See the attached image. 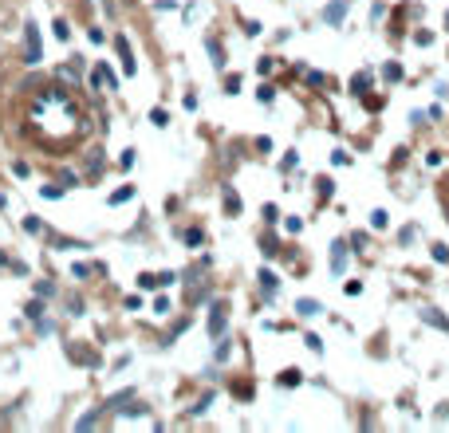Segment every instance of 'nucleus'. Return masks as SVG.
<instances>
[{
	"label": "nucleus",
	"mask_w": 449,
	"mask_h": 433,
	"mask_svg": "<svg viewBox=\"0 0 449 433\" xmlns=\"http://www.w3.org/2000/svg\"><path fill=\"white\" fill-rule=\"evenodd\" d=\"M24 60L40 63V36H36V24H28V36H24Z\"/></svg>",
	"instance_id": "1"
},
{
	"label": "nucleus",
	"mask_w": 449,
	"mask_h": 433,
	"mask_svg": "<svg viewBox=\"0 0 449 433\" xmlns=\"http://www.w3.org/2000/svg\"><path fill=\"white\" fill-rule=\"evenodd\" d=\"M115 47H119V55H122V67H126V75H134V55H130V44H126V40H115Z\"/></svg>",
	"instance_id": "2"
},
{
	"label": "nucleus",
	"mask_w": 449,
	"mask_h": 433,
	"mask_svg": "<svg viewBox=\"0 0 449 433\" xmlns=\"http://www.w3.org/2000/svg\"><path fill=\"white\" fill-rule=\"evenodd\" d=\"M225 311H229V307H213V315H209V327H213V335H225Z\"/></svg>",
	"instance_id": "3"
},
{
	"label": "nucleus",
	"mask_w": 449,
	"mask_h": 433,
	"mask_svg": "<svg viewBox=\"0 0 449 433\" xmlns=\"http://www.w3.org/2000/svg\"><path fill=\"white\" fill-rule=\"evenodd\" d=\"M422 319H426V323H434V327H441V331H449L445 315H441V311H434V307H426V311H422Z\"/></svg>",
	"instance_id": "4"
},
{
	"label": "nucleus",
	"mask_w": 449,
	"mask_h": 433,
	"mask_svg": "<svg viewBox=\"0 0 449 433\" xmlns=\"http://www.w3.org/2000/svg\"><path fill=\"white\" fill-rule=\"evenodd\" d=\"M343 12H347V4H343V0H335V4L327 8V20H331V24H339V20H343Z\"/></svg>",
	"instance_id": "5"
},
{
	"label": "nucleus",
	"mask_w": 449,
	"mask_h": 433,
	"mask_svg": "<svg viewBox=\"0 0 449 433\" xmlns=\"http://www.w3.org/2000/svg\"><path fill=\"white\" fill-rule=\"evenodd\" d=\"M95 75H99V79H103V83H110V87H115V83H119V79H115V71H110V67H106V63H99V67H95Z\"/></svg>",
	"instance_id": "6"
},
{
	"label": "nucleus",
	"mask_w": 449,
	"mask_h": 433,
	"mask_svg": "<svg viewBox=\"0 0 449 433\" xmlns=\"http://www.w3.org/2000/svg\"><path fill=\"white\" fill-rule=\"evenodd\" d=\"M181 240H185V244H189V248H197V244H201V228H189V233H181Z\"/></svg>",
	"instance_id": "7"
},
{
	"label": "nucleus",
	"mask_w": 449,
	"mask_h": 433,
	"mask_svg": "<svg viewBox=\"0 0 449 433\" xmlns=\"http://www.w3.org/2000/svg\"><path fill=\"white\" fill-rule=\"evenodd\" d=\"M130 197H134V189H130V185H126V189H119V193L110 197V205H122V201H130Z\"/></svg>",
	"instance_id": "8"
},
{
	"label": "nucleus",
	"mask_w": 449,
	"mask_h": 433,
	"mask_svg": "<svg viewBox=\"0 0 449 433\" xmlns=\"http://www.w3.org/2000/svg\"><path fill=\"white\" fill-rule=\"evenodd\" d=\"M209 60L217 63V67H225V51H221V47H217V44H209Z\"/></svg>",
	"instance_id": "9"
},
{
	"label": "nucleus",
	"mask_w": 449,
	"mask_h": 433,
	"mask_svg": "<svg viewBox=\"0 0 449 433\" xmlns=\"http://www.w3.org/2000/svg\"><path fill=\"white\" fill-rule=\"evenodd\" d=\"M225 201H229V205H225V209H229V213H240V201H237V193H233V189L225 193Z\"/></svg>",
	"instance_id": "10"
},
{
	"label": "nucleus",
	"mask_w": 449,
	"mask_h": 433,
	"mask_svg": "<svg viewBox=\"0 0 449 433\" xmlns=\"http://www.w3.org/2000/svg\"><path fill=\"white\" fill-rule=\"evenodd\" d=\"M351 91L359 95V91H367V75H355V83H351Z\"/></svg>",
	"instance_id": "11"
},
{
	"label": "nucleus",
	"mask_w": 449,
	"mask_h": 433,
	"mask_svg": "<svg viewBox=\"0 0 449 433\" xmlns=\"http://www.w3.org/2000/svg\"><path fill=\"white\" fill-rule=\"evenodd\" d=\"M55 36H60V40H67V36H71V28H67L63 20H55Z\"/></svg>",
	"instance_id": "12"
},
{
	"label": "nucleus",
	"mask_w": 449,
	"mask_h": 433,
	"mask_svg": "<svg viewBox=\"0 0 449 433\" xmlns=\"http://www.w3.org/2000/svg\"><path fill=\"white\" fill-rule=\"evenodd\" d=\"M445 24H449V20H445Z\"/></svg>",
	"instance_id": "13"
}]
</instances>
